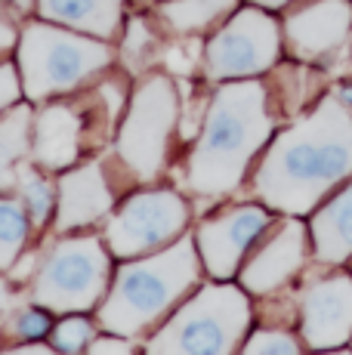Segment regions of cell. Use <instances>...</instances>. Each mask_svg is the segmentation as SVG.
I'll return each mask as SVG.
<instances>
[{
    "instance_id": "6da1fadb",
    "label": "cell",
    "mask_w": 352,
    "mask_h": 355,
    "mask_svg": "<svg viewBox=\"0 0 352 355\" xmlns=\"http://www.w3.org/2000/svg\"><path fill=\"white\" fill-rule=\"evenodd\" d=\"M352 176V108L337 93L269 139L254 170L263 207L288 216L313 214Z\"/></svg>"
},
{
    "instance_id": "7a4b0ae2",
    "label": "cell",
    "mask_w": 352,
    "mask_h": 355,
    "mask_svg": "<svg viewBox=\"0 0 352 355\" xmlns=\"http://www.w3.org/2000/svg\"><path fill=\"white\" fill-rule=\"evenodd\" d=\"M275 118L260 80L238 78L216 87L198 142L186 161V186L201 198L232 195L254 158L269 146Z\"/></svg>"
},
{
    "instance_id": "3957f363",
    "label": "cell",
    "mask_w": 352,
    "mask_h": 355,
    "mask_svg": "<svg viewBox=\"0 0 352 355\" xmlns=\"http://www.w3.org/2000/svg\"><path fill=\"white\" fill-rule=\"evenodd\" d=\"M201 257L195 235L182 232L173 244L146 257L121 259L99 306V324L118 337H139L161 324L198 288Z\"/></svg>"
},
{
    "instance_id": "277c9868",
    "label": "cell",
    "mask_w": 352,
    "mask_h": 355,
    "mask_svg": "<svg viewBox=\"0 0 352 355\" xmlns=\"http://www.w3.org/2000/svg\"><path fill=\"white\" fill-rule=\"evenodd\" d=\"M112 65V46L103 37L71 31L56 22H28L19 28L16 68L28 102L71 93Z\"/></svg>"
},
{
    "instance_id": "5b68a950",
    "label": "cell",
    "mask_w": 352,
    "mask_h": 355,
    "mask_svg": "<svg viewBox=\"0 0 352 355\" xmlns=\"http://www.w3.org/2000/svg\"><path fill=\"white\" fill-rule=\"evenodd\" d=\"M250 331V300L245 288L213 282L182 300L146 343L161 355H226L241 349Z\"/></svg>"
},
{
    "instance_id": "8992f818",
    "label": "cell",
    "mask_w": 352,
    "mask_h": 355,
    "mask_svg": "<svg viewBox=\"0 0 352 355\" xmlns=\"http://www.w3.org/2000/svg\"><path fill=\"white\" fill-rule=\"evenodd\" d=\"M112 284V259L96 235H71L59 238L50 254L37 263L35 297L37 306L59 315L90 312L105 300Z\"/></svg>"
},
{
    "instance_id": "52a82bcc",
    "label": "cell",
    "mask_w": 352,
    "mask_h": 355,
    "mask_svg": "<svg viewBox=\"0 0 352 355\" xmlns=\"http://www.w3.org/2000/svg\"><path fill=\"white\" fill-rule=\"evenodd\" d=\"M176 121H179V96L173 78H167L164 71L146 74L133 90L114 142L118 158L137 180L152 182L167 167Z\"/></svg>"
},
{
    "instance_id": "ba28073f",
    "label": "cell",
    "mask_w": 352,
    "mask_h": 355,
    "mask_svg": "<svg viewBox=\"0 0 352 355\" xmlns=\"http://www.w3.org/2000/svg\"><path fill=\"white\" fill-rule=\"evenodd\" d=\"M281 25L263 6H245L207 40L204 71L207 80H238L272 71L281 56Z\"/></svg>"
},
{
    "instance_id": "9c48e42d",
    "label": "cell",
    "mask_w": 352,
    "mask_h": 355,
    "mask_svg": "<svg viewBox=\"0 0 352 355\" xmlns=\"http://www.w3.org/2000/svg\"><path fill=\"white\" fill-rule=\"evenodd\" d=\"M188 226V204L173 189H146L130 195L112 214L105 226V244L112 257L133 259L173 244Z\"/></svg>"
},
{
    "instance_id": "30bf717a",
    "label": "cell",
    "mask_w": 352,
    "mask_h": 355,
    "mask_svg": "<svg viewBox=\"0 0 352 355\" xmlns=\"http://www.w3.org/2000/svg\"><path fill=\"white\" fill-rule=\"evenodd\" d=\"M272 226V214L263 204H235L222 214L204 220L195 232L198 257L213 282H229L238 275L241 263L254 250V244Z\"/></svg>"
},
{
    "instance_id": "8fae6325",
    "label": "cell",
    "mask_w": 352,
    "mask_h": 355,
    "mask_svg": "<svg viewBox=\"0 0 352 355\" xmlns=\"http://www.w3.org/2000/svg\"><path fill=\"white\" fill-rule=\"evenodd\" d=\"M309 254H313L309 229L300 223V216H290L275 232H266L254 244V250L238 269L241 288L247 293H256V297H269L306 269Z\"/></svg>"
},
{
    "instance_id": "7c38bea8",
    "label": "cell",
    "mask_w": 352,
    "mask_h": 355,
    "mask_svg": "<svg viewBox=\"0 0 352 355\" xmlns=\"http://www.w3.org/2000/svg\"><path fill=\"white\" fill-rule=\"evenodd\" d=\"M300 337L309 349H337L352 340V275L328 272L297 293Z\"/></svg>"
},
{
    "instance_id": "4fadbf2b",
    "label": "cell",
    "mask_w": 352,
    "mask_h": 355,
    "mask_svg": "<svg viewBox=\"0 0 352 355\" xmlns=\"http://www.w3.org/2000/svg\"><path fill=\"white\" fill-rule=\"evenodd\" d=\"M352 34V0H306L288 10L281 22V40L288 53L303 65L324 62Z\"/></svg>"
},
{
    "instance_id": "5bb4252c",
    "label": "cell",
    "mask_w": 352,
    "mask_h": 355,
    "mask_svg": "<svg viewBox=\"0 0 352 355\" xmlns=\"http://www.w3.org/2000/svg\"><path fill=\"white\" fill-rule=\"evenodd\" d=\"M114 207V192L108 186L105 164L87 161L62 170L56 192V232H74L93 226Z\"/></svg>"
},
{
    "instance_id": "9a60e30c",
    "label": "cell",
    "mask_w": 352,
    "mask_h": 355,
    "mask_svg": "<svg viewBox=\"0 0 352 355\" xmlns=\"http://www.w3.org/2000/svg\"><path fill=\"white\" fill-rule=\"evenodd\" d=\"M84 114L80 108L56 102L35 114L31 124V158L40 170H69L84 148Z\"/></svg>"
},
{
    "instance_id": "2e32d148",
    "label": "cell",
    "mask_w": 352,
    "mask_h": 355,
    "mask_svg": "<svg viewBox=\"0 0 352 355\" xmlns=\"http://www.w3.org/2000/svg\"><path fill=\"white\" fill-rule=\"evenodd\" d=\"M309 238L313 257L322 266H343L352 259V176L313 210Z\"/></svg>"
},
{
    "instance_id": "e0dca14e",
    "label": "cell",
    "mask_w": 352,
    "mask_h": 355,
    "mask_svg": "<svg viewBox=\"0 0 352 355\" xmlns=\"http://www.w3.org/2000/svg\"><path fill=\"white\" fill-rule=\"evenodd\" d=\"M40 19L84 31L93 37L114 40L124 22L127 0H35Z\"/></svg>"
},
{
    "instance_id": "ac0fdd59",
    "label": "cell",
    "mask_w": 352,
    "mask_h": 355,
    "mask_svg": "<svg viewBox=\"0 0 352 355\" xmlns=\"http://www.w3.org/2000/svg\"><path fill=\"white\" fill-rule=\"evenodd\" d=\"M31 105H10L0 112V192L16 189L19 164L31 148Z\"/></svg>"
},
{
    "instance_id": "d6986e66",
    "label": "cell",
    "mask_w": 352,
    "mask_h": 355,
    "mask_svg": "<svg viewBox=\"0 0 352 355\" xmlns=\"http://www.w3.org/2000/svg\"><path fill=\"white\" fill-rule=\"evenodd\" d=\"M241 0H164L161 3V19L176 34H198L213 28L232 10H238Z\"/></svg>"
},
{
    "instance_id": "ffe728a7",
    "label": "cell",
    "mask_w": 352,
    "mask_h": 355,
    "mask_svg": "<svg viewBox=\"0 0 352 355\" xmlns=\"http://www.w3.org/2000/svg\"><path fill=\"white\" fill-rule=\"evenodd\" d=\"M31 235V216L19 198H0V272L16 266Z\"/></svg>"
},
{
    "instance_id": "44dd1931",
    "label": "cell",
    "mask_w": 352,
    "mask_h": 355,
    "mask_svg": "<svg viewBox=\"0 0 352 355\" xmlns=\"http://www.w3.org/2000/svg\"><path fill=\"white\" fill-rule=\"evenodd\" d=\"M16 192H19L22 207L28 210L31 223H35V226H46V220L56 214V192H53L50 180L40 173L37 164H28V161L19 164Z\"/></svg>"
},
{
    "instance_id": "7402d4cb",
    "label": "cell",
    "mask_w": 352,
    "mask_h": 355,
    "mask_svg": "<svg viewBox=\"0 0 352 355\" xmlns=\"http://www.w3.org/2000/svg\"><path fill=\"white\" fill-rule=\"evenodd\" d=\"M303 340H297L290 331L284 327H260L241 343L245 355H297L303 349Z\"/></svg>"
},
{
    "instance_id": "603a6c76",
    "label": "cell",
    "mask_w": 352,
    "mask_h": 355,
    "mask_svg": "<svg viewBox=\"0 0 352 355\" xmlns=\"http://www.w3.org/2000/svg\"><path fill=\"white\" fill-rule=\"evenodd\" d=\"M53 349H59V352H80V349H87V346L93 343V324L87 322V318H80V315H65L62 322H59L56 327H53Z\"/></svg>"
},
{
    "instance_id": "cb8c5ba5",
    "label": "cell",
    "mask_w": 352,
    "mask_h": 355,
    "mask_svg": "<svg viewBox=\"0 0 352 355\" xmlns=\"http://www.w3.org/2000/svg\"><path fill=\"white\" fill-rule=\"evenodd\" d=\"M50 331H53L50 309H37V306L19 309L16 315H12V324H10V334H12V337H19V343H25V340L46 337Z\"/></svg>"
},
{
    "instance_id": "d4e9b609",
    "label": "cell",
    "mask_w": 352,
    "mask_h": 355,
    "mask_svg": "<svg viewBox=\"0 0 352 355\" xmlns=\"http://www.w3.org/2000/svg\"><path fill=\"white\" fill-rule=\"evenodd\" d=\"M19 96H22V80H19L16 65L0 62V112L16 105Z\"/></svg>"
},
{
    "instance_id": "484cf974",
    "label": "cell",
    "mask_w": 352,
    "mask_h": 355,
    "mask_svg": "<svg viewBox=\"0 0 352 355\" xmlns=\"http://www.w3.org/2000/svg\"><path fill=\"white\" fill-rule=\"evenodd\" d=\"M148 44H152V34H148L146 22H142V19H133L130 28L124 34V53L127 56H146Z\"/></svg>"
},
{
    "instance_id": "4316f807",
    "label": "cell",
    "mask_w": 352,
    "mask_h": 355,
    "mask_svg": "<svg viewBox=\"0 0 352 355\" xmlns=\"http://www.w3.org/2000/svg\"><path fill=\"white\" fill-rule=\"evenodd\" d=\"M19 40V25L12 19V6L6 0H0V56L10 53Z\"/></svg>"
},
{
    "instance_id": "83f0119b",
    "label": "cell",
    "mask_w": 352,
    "mask_h": 355,
    "mask_svg": "<svg viewBox=\"0 0 352 355\" xmlns=\"http://www.w3.org/2000/svg\"><path fill=\"white\" fill-rule=\"evenodd\" d=\"M93 355H108V352H130L133 343L127 337H118V334H112V337H103V340H93L90 346H87Z\"/></svg>"
},
{
    "instance_id": "f1b7e54d",
    "label": "cell",
    "mask_w": 352,
    "mask_h": 355,
    "mask_svg": "<svg viewBox=\"0 0 352 355\" xmlns=\"http://www.w3.org/2000/svg\"><path fill=\"white\" fill-rule=\"evenodd\" d=\"M12 306H16V293H12L10 282H3V278H0V312H10Z\"/></svg>"
},
{
    "instance_id": "f546056e",
    "label": "cell",
    "mask_w": 352,
    "mask_h": 355,
    "mask_svg": "<svg viewBox=\"0 0 352 355\" xmlns=\"http://www.w3.org/2000/svg\"><path fill=\"white\" fill-rule=\"evenodd\" d=\"M250 3L263 6V10H281V6H288L290 0H250Z\"/></svg>"
},
{
    "instance_id": "4dcf8cb0",
    "label": "cell",
    "mask_w": 352,
    "mask_h": 355,
    "mask_svg": "<svg viewBox=\"0 0 352 355\" xmlns=\"http://www.w3.org/2000/svg\"><path fill=\"white\" fill-rule=\"evenodd\" d=\"M6 3H10L12 10H16V12H28V10H31V3H35V0H6Z\"/></svg>"
},
{
    "instance_id": "1f68e13d",
    "label": "cell",
    "mask_w": 352,
    "mask_h": 355,
    "mask_svg": "<svg viewBox=\"0 0 352 355\" xmlns=\"http://www.w3.org/2000/svg\"><path fill=\"white\" fill-rule=\"evenodd\" d=\"M337 96H340V99H343V102H346V105L352 108V84H346V87H343V90L337 93Z\"/></svg>"
},
{
    "instance_id": "d6a6232c",
    "label": "cell",
    "mask_w": 352,
    "mask_h": 355,
    "mask_svg": "<svg viewBox=\"0 0 352 355\" xmlns=\"http://www.w3.org/2000/svg\"><path fill=\"white\" fill-rule=\"evenodd\" d=\"M349 59H352V34H349Z\"/></svg>"
}]
</instances>
